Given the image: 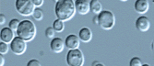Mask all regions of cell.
<instances>
[{"label":"cell","mask_w":154,"mask_h":66,"mask_svg":"<svg viewBox=\"0 0 154 66\" xmlns=\"http://www.w3.org/2000/svg\"><path fill=\"white\" fill-rule=\"evenodd\" d=\"M4 63H5V60H4L3 55L1 54V56H0V65L3 66V65H4Z\"/></svg>","instance_id":"cell-25"},{"label":"cell","mask_w":154,"mask_h":66,"mask_svg":"<svg viewBox=\"0 0 154 66\" xmlns=\"http://www.w3.org/2000/svg\"><path fill=\"white\" fill-rule=\"evenodd\" d=\"M136 28L141 32H147L150 28V21L145 16H141L136 20Z\"/></svg>","instance_id":"cell-7"},{"label":"cell","mask_w":154,"mask_h":66,"mask_svg":"<svg viewBox=\"0 0 154 66\" xmlns=\"http://www.w3.org/2000/svg\"><path fill=\"white\" fill-rule=\"evenodd\" d=\"M135 9L137 13L144 14L149 10V1L147 0H137L135 2Z\"/></svg>","instance_id":"cell-12"},{"label":"cell","mask_w":154,"mask_h":66,"mask_svg":"<svg viewBox=\"0 0 154 66\" xmlns=\"http://www.w3.org/2000/svg\"><path fill=\"white\" fill-rule=\"evenodd\" d=\"M54 34H55V30H54L53 27H49L46 29L45 30V36L49 39H54Z\"/></svg>","instance_id":"cell-19"},{"label":"cell","mask_w":154,"mask_h":66,"mask_svg":"<svg viewBox=\"0 0 154 66\" xmlns=\"http://www.w3.org/2000/svg\"><path fill=\"white\" fill-rule=\"evenodd\" d=\"M32 1H30V0H17L16 1V8L22 16L32 15L34 11Z\"/></svg>","instance_id":"cell-5"},{"label":"cell","mask_w":154,"mask_h":66,"mask_svg":"<svg viewBox=\"0 0 154 66\" xmlns=\"http://www.w3.org/2000/svg\"><path fill=\"white\" fill-rule=\"evenodd\" d=\"M92 65H93V66H95V65H99V66H103V64H101V63H98V62H93Z\"/></svg>","instance_id":"cell-26"},{"label":"cell","mask_w":154,"mask_h":66,"mask_svg":"<svg viewBox=\"0 0 154 66\" xmlns=\"http://www.w3.org/2000/svg\"><path fill=\"white\" fill-rule=\"evenodd\" d=\"M32 17L34 19L36 20H42L44 18V13H43V10L40 9V8H35L33 13H32Z\"/></svg>","instance_id":"cell-17"},{"label":"cell","mask_w":154,"mask_h":66,"mask_svg":"<svg viewBox=\"0 0 154 66\" xmlns=\"http://www.w3.org/2000/svg\"><path fill=\"white\" fill-rule=\"evenodd\" d=\"M79 37L80 39V41H82L83 42H88L92 38V32L89 28H82L79 30Z\"/></svg>","instance_id":"cell-13"},{"label":"cell","mask_w":154,"mask_h":66,"mask_svg":"<svg viewBox=\"0 0 154 66\" xmlns=\"http://www.w3.org/2000/svg\"><path fill=\"white\" fill-rule=\"evenodd\" d=\"M92 21H93V23L96 24V25L99 24V18H98V16H94L93 19H92Z\"/></svg>","instance_id":"cell-24"},{"label":"cell","mask_w":154,"mask_h":66,"mask_svg":"<svg viewBox=\"0 0 154 66\" xmlns=\"http://www.w3.org/2000/svg\"><path fill=\"white\" fill-rule=\"evenodd\" d=\"M50 47H51V50L54 52H55V53H60L64 50L65 43L62 41L61 38H54L50 43Z\"/></svg>","instance_id":"cell-9"},{"label":"cell","mask_w":154,"mask_h":66,"mask_svg":"<svg viewBox=\"0 0 154 66\" xmlns=\"http://www.w3.org/2000/svg\"><path fill=\"white\" fill-rule=\"evenodd\" d=\"M40 65H41L40 62L37 61V60H35V59L31 60L29 62H28V66H40Z\"/></svg>","instance_id":"cell-21"},{"label":"cell","mask_w":154,"mask_h":66,"mask_svg":"<svg viewBox=\"0 0 154 66\" xmlns=\"http://www.w3.org/2000/svg\"><path fill=\"white\" fill-rule=\"evenodd\" d=\"M53 28L54 30L57 31V32H61L64 30V28H65V26H64V21L60 20V19H57V20H54V23H53Z\"/></svg>","instance_id":"cell-15"},{"label":"cell","mask_w":154,"mask_h":66,"mask_svg":"<svg viewBox=\"0 0 154 66\" xmlns=\"http://www.w3.org/2000/svg\"><path fill=\"white\" fill-rule=\"evenodd\" d=\"M5 22H6V17H5V15L1 14V15H0V24L4 25Z\"/></svg>","instance_id":"cell-23"},{"label":"cell","mask_w":154,"mask_h":66,"mask_svg":"<svg viewBox=\"0 0 154 66\" xmlns=\"http://www.w3.org/2000/svg\"><path fill=\"white\" fill-rule=\"evenodd\" d=\"M90 7H91V11L95 13V14H100V13L103 11L102 10V4L98 1V0H92V1L90 2Z\"/></svg>","instance_id":"cell-14"},{"label":"cell","mask_w":154,"mask_h":66,"mask_svg":"<svg viewBox=\"0 0 154 66\" xmlns=\"http://www.w3.org/2000/svg\"><path fill=\"white\" fill-rule=\"evenodd\" d=\"M10 49L14 54L21 55L26 51V49H27L26 42L20 37L14 38V39L11 42V44H10Z\"/></svg>","instance_id":"cell-6"},{"label":"cell","mask_w":154,"mask_h":66,"mask_svg":"<svg viewBox=\"0 0 154 66\" xmlns=\"http://www.w3.org/2000/svg\"><path fill=\"white\" fill-rule=\"evenodd\" d=\"M98 18H99V25L103 30H111L115 26V15L109 10H103Z\"/></svg>","instance_id":"cell-3"},{"label":"cell","mask_w":154,"mask_h":66,"mask_svg":"<svg viewBox=\"0 0 154 66\" xmlns=\"http://www.w3.org/2000/svg\"><path fill=\"white\" fill-rule=\"evenodd\" d=\"M75 7L80 15H86L91 10L90 2L87 0H78L75 2Z\"/></svg>","instance_id":"cell-8"},{"label":"cell","mask_w":154,"mask_h":66,"mask_svg":"<svg viewBox=\"0 0 154 66\" xmlns=\"http://www.w3.org/2000/svg\"><path fill=\"white\" fill-rule=\"evenodd\" d=\"M8 50V47L7 43L4 42H1V43H0V54H2V55L6 54Z\"/></svg>","instance_id":"cell-20"},{"label":"cell","mask_w":154,"mask_h":66,"mask_svg":"<svg viewBox=\"0 0 154 66\" xmlns=\"http://www.w3.org/2000/svg\"><path fill=\"white\" fill-rule=\"evenodd\" d=\"M129 65L130 66H142L143 63H142V61L138 57H134V58L131 59V61L129 62Z\"/></svg>","instance_id":"cell-18"},{"label":"cell","mask_w":154,"mask_h":66,"mask_svg":"<svg viewBox=\"0 0 154 66\" xmlns=\"http://www.w3.org/2000/svg\"><path fill=\"white\" fill-rule=\"evenodd\" d=\"M0 39H1V42H4L6 43L10 42L14 39V32L10 28H4L1 30L0 32Z\"/></svg>","instance_id":"cell-11"},{"label":"cell","mask_w":154,"mask_h":66,"mask_svg":"<svg viewBox=\"0 0 154 66\" xmlns=\"http://www.w3.org/2000/svg\"><path fill=\"white\" fill-rule=\"evenodd\" d=\"M83 54L79 49L70 50L66 54V62L70 66H81L83 64Z\"/></svg>","instance_id":"cell-4"},{"label":"cell","mask_w":154,"mask_h":66,"mask_svg":"<svg viewBox=\"0 0 154 66\" xmlns=\"http://www.w3.org/2000/svg\"><path fill=\"white\" fill-rule=\"evenodd\" d=\"M17 34L20 38L24 39L25 42H30L35 37L36 28L35 25L31 20L20 21Z\"/></svg>","instance_id":"cell-2"},{"label":"cell","mask_w":154,"mask_h":66,"mask_svg":"<svg viewBox=\"0 0 154 66\" xmlns=\"http://www.w3.org/2000/svg\"><path fill=\"white\" fill-rule=\"evenodd\" d=\"M75 3L72 0H60L55 4V15L62 21L71 19L75 14Z\"/></svg>","instance_id":"cell-1"},{"label":"cell","mask_w":154,"mask_h":66,"mask_svg":"<svg viewBox=\"0 0 154 66\" xmlns=\"http://www.w3.org/2000/svg\"><path fill=\"white\" fill-rule=\"evenodd\" d=\"M20 21L18 19H13L9 21V28L12 30L13 32H16L18 31V29H19V26H20Z\"/></svg>","instance_id":"cell-16"},{"label":"cell","mask_w":154,"mask_h":66,"mask_svg":"<svg viewBox=\"0 0 154 66\" xmlns=\"http://www.w3.org/2000/svg\"><path fill=\"white\" fill-rule=\"evenodd\" d=\"M32 3H33V5H34V6H36V7H40V6L43 5L44 1H43V0H32Z\"/></svg>","instance_id":"cell-22"},{"label":"cell","mask_w":154,"mask_h":66,"mask_svg":"<svg viewBox=\"0 0 154 66\" xmlns=\"http://www.w3.org/2000/svg\"><path fill=\"white\" fill-rule=\"evenodd\" d=\"M65 44L68 49H70V50L78 49L79 47V39L78 36L73 35V34L68 35L65 41Z\"/></svg>","instance_id":"cell-10"}]
</instances>
